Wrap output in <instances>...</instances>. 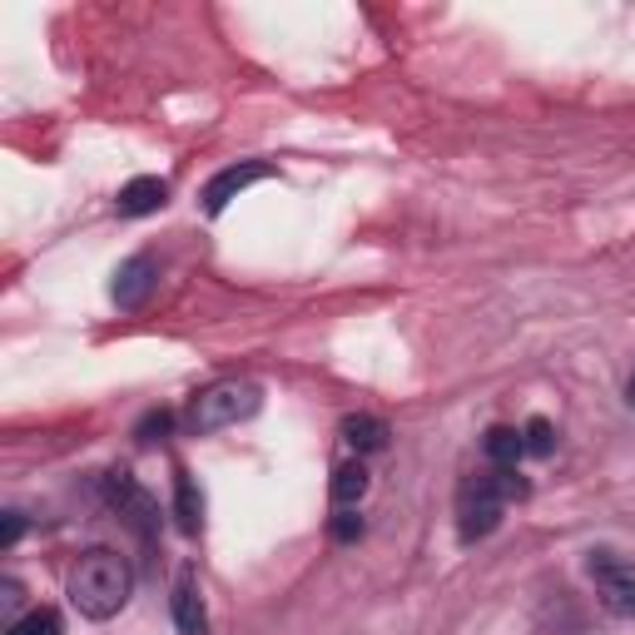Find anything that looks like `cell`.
Listing matches in <instances>:
<instances>
[{
  "label": "cell",
  "instance_id": "obj_1",
  "mask_svg": "<svg viewBox=\"0 0 635 635\" xmlns=\"http://www.w3.org/2000/svg\"><path fill=\"white\" fill-rule=\"evenodd\" d=\"M129 591H134V571L119 551L109 546H89L75 566H69V605L85 621H109L125 611Z\"/></svg>",
  "mask_w": 635,
  "mask_h": 635
},
{
  "label": "cell",
  "instance_id": "obj_2",
  "mask_svg": "<svg viewBox=\"0 0 635 635\" xmlns=\"http://www.w3.org/2000/svg\"><path fill=\"white\" fill-rule=\"evenodd\" d=\"M258 402H263L258 383H248V377H224V383H208L204 392H198L194 402H189L184 427H189L194 437L224 432V427H238L244 417H254Z\"/></svg>",
  "mask_w": 635,
  "mask_h": 635
},
{
  "label": "cell",
  "instance_id": "obj_3",
  "mask_svg": "<svg viewBox=\"0 0 635 635\" xmlns=\"http://www.w3.org/2000/svg\"><path fill=\"white\" fill-rule=\"evenodd\" d=\"M502 492H496L492 472L472 476V482H462V492H456V531H462V541H486V536L502 526Z\"/></svg>",
  "mask_w": 635,
  "mask_h": 635
},
{
  "label": "cell",
  "instance_id": "obj_4",
  "mask_svg": "<svg viewBox=\"0 0 635 635\" xmlns=\"http://www.w3.org/2000/svg\"><path fill=\"white\" fill-rule=\"evenodd\" d=\"M105 496H109V506H115V512L125 516V521L134 526L139 536H154V531H159V506H154V496H149L129 472H109V476H105Z\"/></svg>",
  "mask_w": 635,
  "mask_h": 635
},
{
  "label": "cell",
  "instance_id": "obj_5",
  "mask_svg": "<svg viewBox=\"0 0 635 635\" xmlns=\"http://www.w3.org/2000/svg\"><path fill=\"white\" fill-rule=\"evenodd\" d=\"M591 575L601 585V601L611 615H635V566L621 561L611 551H595L591 556Z\"/></svg>",
  "mask_w": 635,
  "mask_h": 635
},
{
  "label": "cell",
  "instance_id": "obj_6",
  "mask_svg": "<svg viewBox=\"0 0 635 635\" xmlns=\"http://www.w3.org/2000/svg\"><path fill=\"white\" fill-rule=\"evenodd\" d=\"M268 174H273V169L258 164V159H248V164H228V169H218V174L204 184V214H208V218H218L228 204H234L238 194H244L248 184H258V179H268Z\"/></svg>",
  "mask_w": 635,
  "mask_h": 635
},
{
  "label": "cell",
  "instance_id": "obj_7",
  "mask_svg": "<svg viewBox=\"0 0 635 635\" xmlns=\"http://www.w3.org/2000/svg\"><path fill=\"white\" fill-rule=\"evenodd\" d=\"M154 283H159V268H154V258L149 254H134L129 263H119V273H115V288H109V298H115L125 313H134V308H144V298L154 293Z\"/></svg>",
  "mask_w": 635,
  "mask_h": 635
},
{
  "label": "cell",
  "instance_id": "obj_8",
  "mask_svg": "<svg viewBox=\"0 0 635 635\" xmlns=\"http://www.w3.org/2000/svg\"><path fill=\"white\" fill-rule=\"evenodd\" d=\"M174 625L179 635H208V611H204V595H198V581L189 566L174 581Z\"/></svg>",
  "mask_w": 635,
  "mask_h": 635
},
{
  "label": "cell",
  "instance_id": "obj_9",
  "mask_svg": "<svg viewBox=\"0 0 635 635\" xmlns=\"http://www.w3.org/2000/svg\"><path fill=\"white\" fill-rule=\"evenodd\" d=\"M169 198V184L159 174H139L129 179L125 189H119V214L125 218H139V214H154V208H164Z\"/></svg>",
  "mask_w": 635,
  "mask_h": 635
},
{
  "label": "cell",
  "instance_id": "obj_10",
  "mask_svg": "<svg viewBox=\"0 0 635 635\" xmlns=\"http://www.w3.org/2000/svg\"><path fill=\"white\" fill-rule=\"evenodd\" d=\"M174 516H179V531H189V536L204 526V496H198L194 476H184V472H179V482H174Z\"/></svg>",
  "mask_w": 635,
  "mask_h": 635
},
{
  "label": "cell",
  "instance_id": "obj_11",
  "mask_svg": "<svg viewBox=\"0 0 635 635\" xmlns=\"http://www.w3.org/2000/svg\"><path fill=\"white\" fill-rule=\"evenodd\" d=\"M343 437H347V446H353L357 456H363V452H383V446H387V422H383V417H347Z\"/></svg>",
  "mask_w": 635,
  "mask_h": 635
},
{
  "label": "cell",
  "instance_id": "obj_12",
  "mask_svg": "<svg viewBox=\"0 0 635 635\" xmlns=\"http://www.w3.org/2000/svg\"><path fill=\"white\" fill-rule=\"evenodd\" d=\"M482 446H486V462H492V466H516V456L526 452V446H521V432H516V427H492Z\"/></svg>",
  "mask_w": 635,
  "mask_h": 635
},
{
  "label": "cell",
  "instance_id": "obj_13",
  "mask_svg": "<svg viewBox=\"0 0 635 635\" xmlns=\"http://www.w3.org/2000/svg\"><path fill=\"white\" fill-rule=\"evenodd\" d=\"M363 492H367V466L363 462H343L333 472V502L337 506H353V502H363Z\"/></svg>",
  "mask_w": 635,
  "mask_h": 635
},
{
  "label": "cell",
  "instance_id": "obj_14",
  "mask_svg": "<svg viewBox=\"0 0 635 635\" xmlns=\"http://www.w3.org/2000/svg\"><path fill=\"white\" fill-rule=\"evenodd\" d=\"M521 446L531 456H551V446H556V427L546 422V417H531V422L521 427Z\"/></svg>",
  "mask_w": 635,
  "mask_h": 635
},
{
  "label": "cell",
  "instance_id": "obj_15",
  "mask_svg": "<svg viewBox=\"0 0 635 635\" xmlns=\"http://www.w3.org/2000/svg\"><path fill=\"white\" fill-rule=\"evenodd\" d=\"M6 635H60V615H55V611H45V605H40V611L20 615V621L10 625Z\"/></svg>",
  "mask_w": 635,
  "mask_h": 635
},
{
  "label": "cell",
  "instance_id": "obj_16",
  "mask_svg": "<svg viewBox=\"0 0 635 635\" xmlns=\"http://www.w3.org/2000/svg\"><path fill=\"white\" fill-rule=\"evenodd\" d=\"M169 427H174V412H164V407H154V412H144V417H139L134 437H139V442H159V437H169Z\"/></svg>",
  "mask_w": 635,
  "mask_h": 635
},
{
  "label": "cell",
  "instance_id": "obj_17",
  "mask_svg": "<svg viewBox=\"0 0 635 635\" xmlns=\"http://www.w3.org/2000/svg\"><path fill=\"white\" fill-rule=\"evenodd\" d=\"M363 536V516L357 512H337L333 516V541H357Z\"/></svg>",
  "mask_w": 635,
  "mask_h": 635
},
{
  "label": "cell",
  "instance_id": "obj_18",
  "mask_svg": "<svg viewBox=\"0 0 635 635\" xmlns=\"http://www.w3.org/2000/svg\"><path fill=\"white\" fill-rule=\"evenodd\" d=\"M20 531H25V516H20V512H6V521H0V546H15Z\"/></svg>",
  "mask_w": 635,
  "mask_h": 635
},
{
  "label": "cell",
  "instance_id": "obj_19",
  "mask_svg": "<svg viewBox=\"0 0 635 635\" xmlns=\"http://www.w3.org/2000/svg\"><path fill=\"white\" fill-rule=\"evenodd\" d=\"M631 407H635V377H631Z\"/></svg>",
  "mask_w": 635,
  "mask_h": 635
}]
</instances>
